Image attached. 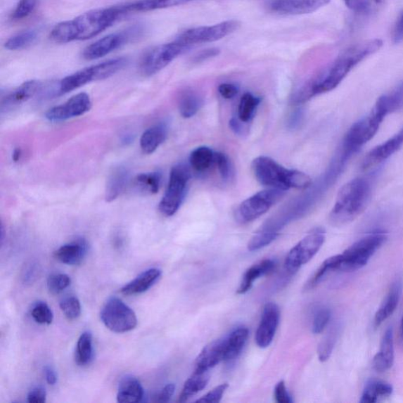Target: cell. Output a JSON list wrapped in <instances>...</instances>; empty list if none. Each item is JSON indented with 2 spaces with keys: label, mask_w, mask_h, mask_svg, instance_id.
<instances>
[{
  "label": "cell",
  "mask_w": 403,
  "mask_h": 403,
  "mask_svg": "<svg viewBox=\"0 0 403 403\" xmlns=\"http://www.w3.org/2000/svg\"><path fill=\"white\" fill-rule=\"evenodd\" d=\"M381 39H373L352 46L343 51L325 71L309 82L297 94L295 101L304 103L312 97L335 89L357 65L378 52L382 47Z\"/></svg>",
  "instance_id": "cell-1"
},
{
  "label": "cell",
  "mask_w": 403,
  "mask_h": 403,
  "mask_svg": "<svg viewBox=\"0 0 403 403\" xmlns=\"http://www.w3.org/2000/svg\"><path fill=\"white\" fill-rule=\"evenodd\" d=\"M127 15L124 4L90 11L56 25L51 32L50 39L56 44L85 41L101 34Z\"/></svg>",
  "instance_id": "cell-2"
},
{
  "label": "cell",
  "mask_w": 403,
  "mask_h": 403,
  "mask_svg": "<svg viewBox=\"0 0 403 403\" xmlns=\"http://www.w3.org/2000/svg\"><path fill=\"white\" fill-rule=\"evenodd\" d=\"M372 194V184L364 177L349 181L339 191L330 214V222L340 226L353 222L366 209Z\"/></svg>",
  "instance_id": "cell-3"
},
{
  "label": "cell",
  "mask_w": 403,
  "mask_h": 403,
  "mask_svg": "<svg viewBox=\"0 0 403 403\" xmlns=\"http://www.w3.org/2000/svg\"><path fill=\"white\" fill-rule=\"evenodd\" d=\"M257 181L263 186L286 191L290 188L307 189L312 186V180L299 170L286 169L273 158L260 156L252 165Z\"/></svg>",
  "instance_id": "cell-4"
},
{
  "label": "cell",
  "mask_w": 403,
  "mask_h": 403,
  "mask_svg": "<svg viewBox=\"0 0 403 403\" xmlns=\"http://www.w3.org/2000/svg\"><path fill=\"white\" fill-rule=\"evenodd\" d=\"M127 58H116L79 70L65 77L59 82L58 94L63 95L94 82L102 81L117 74L125 68Z\"/></svg>",
  "instance_id": "cell-5"
},
{
  "label": "cell",
  "mask_w": 403,
  "mask_h": 403,
  "mask_svg": "<svg viewBox=\"0 0 403 403\" xmlns=\"http://www.w3.org/2000/svg\"><path fill=\"white\" fill-rule=\"evenodd\" d=\"M387 240V235L376 232L362 238L341 254V262L338 271L352 272L365 267L376 250Z\"/></svg>",
  "instance_id": "cell-6"
},
{
  "label": "cell",
  "mask_w": 403,
  "mask_h": 403,
  "mask_svg": "<svg viewBox=\"0 0 403 403\" xmlns=\"http://www.w3.org/2000/svg\"><path fill=\"white\" fill-rule=\"evenodd\" d=\"M190 179V170L185 165L178 164L172 168L166 193L158 206L164 216H174L180 209L186 196Z\"/></svg>",
  "instance_id": "cell-7"
},
{
  "label": "cell",
  "mask_w": 403,
  "mask_h": 403,
  "mask_svg": "<svg viewBox=\"0 0 403 403\" xmlns=\"http://www.w3.org/2000/svg\"><path fill=\"white\" fill-rule=\"evenodd\" d=\"M286 191L268 188L260 191L241 203L236 210V219L241 224H247L259 219L279 203Z\"/></svg>",
  "instance_id": "cell-8"
},
{
  "label": "cell",
  "mask_w": 403,
  "mask_h": 403,
  "mask_svg": "<svg viewBox=\"0 0 403 403\" xmlns=\"http://www.w3.org/2000/svg\"><path fill=\"white\" fill-rule=\"evenodd\" d=\"M190 48L174 39L168 44H160L144 53L140 63V70L144 76L150 77L157 74L178 56Z\"/></svg>",
  "instance_id": "cell-9"
},
{
  "label": "cell",
  "mask_w": 403,
  "mask_h": 403,
  "mask_svg": "<svg viewBox=\"0 0 403 403\" xmlns=\"http://www.w3.org/2000/svg\"><path fill=\"white\" fill-rule=\"evenodd\" d=\"M385 116L375 108L371 113L352 125L343 139L342 148L353 155L378 133Z\"/></svg>",
  "instance_id": "cell-10"
},
{
  "label": "cell",
  "mask_w": 403,
  "mask_h": 403,
  "mask_svg": "<svg viewBox=\"0 0 403 403\" xmlns=\"http://www.w3.org/2000/svg\"><path fill=\"white\" fill-rule=\"evenodd\" d=\"M325 241L326 231L322 228H316L309 233L288 254L285 263L288 272L294 274L312 260Z\"/></svg>",
  "instance_id": "cell-11"
},
{
  "label": "cell",
  "mask_w": 403,
  "mask_h": 403,
  "mask_svg": "<svg viewBox=\"0 0 403 403\" xmlns=\"http://www.w3.org/2000/svg\"><path fill=\"white\" fill-rule=\"evenodd\" d=\"M101 319L105 327L116 333L130 332L137 326V318L134 310L116 297L105 303Z\"/></svg>",
  "instance_id": "cell-12"
},
{
  "label": "cell",
  "mask_w": 403,
  "mask_h": 403,
  "mask_svg": "<svg viewBox=\"0 0 403 403\" xmlns=\"http://www.w3.org/2000/svg\"><path fill=\"white\" fill-rule=\"evenodd\" d=\"M143 32L142 26L136 25L123 31L105 36L88 46L83 52V57L87 60H94L108 56L124 44L141 37Z\"/></svg>",
  "instance_id": "cell-13"
},
{
  "label": "cell",
  "mask_w": 403,
  "mask_h": 403,
  "mask_svg": "<svg viewBox=\"0 0 403 403\" xmlns=\"http://www.w3.org/2000/svg\"><path fill=\"white\" fill-rule=\"evenodd\" d=\"M240 24L235 20L209 26H200L185 30L176 37V41L188 48L196 44L212 43L233 34Z\"/></svg>",
  "instance_id": "cell-14"
},
{
  "label": "cell",
  "mask_w": 403,
  "mask_h": 403,
  "mask_svg": "<svg viewBox=\"0 0 403 403\" xmlns=\"http://www.w3.org/2000/svg\"><path fill=\"white\" fill-rule=\"evenodd\" d=\"M91 108V101L89 96L82 92L72 96L65 103L49 109L45 116L51 122H60L82 116L87 113Z\"/></svg>",
  "instance_id": "cell-15"
},
{
  "label": "cell",
  "mask_w": 403,
  "mask_h": 403,
  "mask_svg": "<svg viewBox=\"0 0 403 403\" xmlns=\"http://www.w3.org/2000/svg\"><path fill=\"white\" fill-rule=\"evenodd\" d=\"M280 321V309L276 304L268 302L263 308L259 327H257L255 342L261 348H266L272 343Z\"/></svg>",
  "instance_id": "cell-16"
},
{
  "label": "cell",
  "mask_w": 403,
  "mask_h": 403,
  "mask_svg": "<svg viewBox=\"0 0 403 403\" xmlns=\"http://www.w3.org/2000/svg\"><path fill=\"white\" fill-rule=\"evenodd\" d=\"M330 1L331 0H273L269 3V8L277 14L300 15L312 14L328 5Z\"/></svg>",
  "instance_id": "cell-17"
},
{
  "label": "cell",
  "mask_w": 403,
  "mask_h": 403,
  "mask_svg": "<svg viewBox=\"0 0 403 403\" xmlns=\"http://www.w3.org/2000/svg\"><path fill=\"white\" fill-rule=\"evenodd\" d=\"M403 145V128L387 141L370 151L362 162V169H368L388 160Z\"/></svg>",
  "instance_id": "cell-18"
},
{
  "label": "cell",
  "mask_w": 403,
  "mask_h": 403,
  "mask_svg": "<svg viewBox=\"0 0 403 403\" xmlns=\"http://www.w3.org/2000/svg\"><path fill=\"white\" fill-rule=\"evenodd\" d=\"M224 356H226L224 338L210 343L197 357L195 371L208 372L210 369L224 361Z\"/></svg>",
  "instance_id": "cell-19"
},
{
  "label": "cell",
  "mask_w": 403,
  "mask_h": 403,
  "mask_svg": "<svg viewBox=\"0 0 403 403\" xmlns=\"http://www.w3.org/2000/svg\"><path fill=\"white\" fill-rule=\"evenodd\" d=\"M89 245L83 238L72 241L59 248L55 252L56 259L67 265H79L88 253Z\"/></svg>",
  "instance_id": "cell-20"
},
{
  "label": "cell",
  "mask_w": 403,
  "mask_h": 403,
  "mask_svg": "<svg viewBox=\"0 0 403 403\" xmlns=\"http://www.w3.org/2000/svg\"><path fill=\"white\" fill-rule=\"evenodd\" d=\"M394 337L393 330L389 328L383 336L380 352L376 354L373 366L376 371H387L394 364Z\"/></svg>",
  "instance_id": "cell-21"
},
{
  "label": "cell",
  "mask_w": 403,
  "mask_h": 403,
  "mask_svg": "<svg viewBox=\"0 0 403 403\" xmlns=\"http://www.w3.org/2000/svg\"><path fill=\"white\" fill-rule=\"evenodd\" d=\"M162 276L160 269L152 268L144 271L136 279L128 283L121 289V293L124 295H136L147 292L152 286H154Z\"/></svg>",
  "instance_id": "cell-22"
},
{
  "label": "cell",
  "mask_w": 403,
  "mask_h": 403,
  "mask_svg": "<svg viewBox=\"0 0 403 403\" xmlns=\"http://www.w3.org/2000/svg\"><path fill=\"white\" fill-rule=\"evenodd\" d=\"M41 88V84L37 81H29L20 85L11 91L2 101V109L17 107L34 97Z\"/></svg>",
  "instance_id": "cell-23"
},
{
  "label": "cell",
  "mask_w": 403,
  "mask_h": 403,
  "mask_svg": "<svg viewBox=\"0 0 403 403\" xmlns=\"http://www.w3.org/2000/svg\"><path fill=\"white\" fill-rule=\"evenodd\" d=\"M144 396L143 388L135 376H127L121 380L118 387L117 400L121 403L141 402Z\"/></svg>",
  "instance_id": "cell-24"
},
{
  "label": "cell",
  "mask_w": 403,
  "mask_h": 403,
  "mask_svg": "<svg viewBox=\"0 0 403 403\" xmlns=\"http://www.w3.org/2000/svg\"><path fill=\"white\" fill-rule=\"evenodd\" d=\"M129 180V171L127 167H118L110 174L105 186V199L112 202L127 188Z\"/></svg>",
  "instance_id": "cell-25"
},
{
  "label": "cell",
  "mask_w": 403,
  "mask_h": 403,
  "mask_svg": "<svg viewBox=\"0 0 403 403\" xmlns=\"http://www.w3.org/2000/svg\"><path fill=\"white\" fill-rule=\"evenodd\" d=\"M168 128L166 124H158L144 132L141 138V148L144 154L151 155L166 141Z\"/></svg>",
  "instance_id": "cell-26"
},
{
  "label": "cell",
  "mask_w": 403,
  "mask_h": 403,
  "mask_svg": "<svg viewBox=\"0 0 403 403\" xmlns=\"http://www.w3.org/2000/svg\"><path fill=\"white\" fill-rule=\"evenodd\" d=\"M276 267V263L272 260H264L260 261L246 271L243 276L237 294L243 295L252 288L255 281L260 276L271 272Z\"/></svg>",
  "instance_id": "cell-27"
},
{
  "label": "cell",
  "mask_w": 403,
  "mask_h": 403,
  "mask_svg": "<svg viewBox=\"0 0 403 403\" xmlns=\"http://www.w3.org/2000/svg\"><path fill=\"white\" fill-rule=\"evenodd\" d=\"M196 0H136V1L124 4L127 14L135 12H148L165 8H173Z\"/></svg>",
  "instance_id": "cell-28"
},
{
  "label": "cell",
  "mask_w": 403,
  "mask_h": 403,
  "mask_svg": "<svg viewBox=\"0 0 403 403\" xmlns=\"http://www.w3.org/2000/svg\"><path fill=\"white\" fill-rule=\"evenodd\" d=\"M402 290V283L400 281H396L385 299L384 303L378 310L375 315V325L379 326L383 322L386 321L390 316H391L398 307L399 302L401 298Z\"/></svg>",
  "instance_id": "cell-29"
},
{
  "label": "cell",
  "mask_w": 403,
  "mask_h": 403,
  "mask_svg": "<svg viewBox=\"0 0 403 403\" xmlns=\"http://www.w3.org/2000/svg\"><path fill=\"white\" fill-rule=\"evenodd\" d=\"M248 329L244 326L237 327L224 338L226 356L224 361L230 362L240 355L248 338Z\"/></svg>",
  "instance_id": "cell-30"
},
{
  "label": "cell",
  "mask_w": 403,
  "mask_h": 403,
  "mask_svg": "<svg viewBox=\"0 0 403 403\" xmlns=\"http://www.w3.org/2000/svg\"><path fill=\"white\" fill-rule=\"evenodd\" d=\"M374 108L385 116L403 108V81L391 92L380 96Z\"/></svg>",
  "instance_id": "cell-31"
},
{
  "label": "cell",
  "mask_w": 403,
  "mask_h": 403,
  "mask_svg": "<svg viewBox=\"0 0 403 403\" xmlns=\"http://www.w3.org/2000/svg\"><path fill=\"white\" fill-rule=\"evenodd\" d=\"M209 379L208 372L195 371L185 382L178 402H187L193 396L201 392L207 385Z\"/></svg>",
  "instance_id": "cell-32"
},
{
  "label": "cell",
  "mask_w": 403,
  "mask_h": 403,
  "mask_svg": "<svg viewBox=\"0 0 403 403\" xmlns=\"http://www.w3.org/2000/svg\"><path fill=\"white\" fill-rule=\"evenodd\" d=\"M393 392L391 385L380 380H371L368 383L362 395L361 403H374L380 398L388 397Z\"/></svg>",
  "instance_id": "cell-33"
},
{
  "label": "cell",
  "mask_w": 403,
  "mask_h": 403,
  "mask_svg": "<svg viewBox=\"0 0 403 403\" xmlns=\"http://www.w3.org/2000/svg\"><path fill=\"white\" fill-rule=\"evenodd\" d=\"M203 103V98L199 94H197L196 91L187 90L182 92L178 108L183 117L190 118L196 115Z\"/></svg>",
  "instance_id": "cell-34"
},
{
  "label": "cell",
  "mask_w": 403,
  "mask_h": 403,
  "mask_svg": "<svg viewBox=\"0 0 403 403\" xmlns=\"http://www.w3.org/2000/svg\"><path fill=\"white\" fill-rule=\"evenodd\" d=\"M94 351L92 345V335L90 332L83 333L78 339L75 352V361L78 366H88L94 359Z\"/></svg>",
  "instance_id": "cell-35"
},
{
  "label": "cell",
  "mask_w": 403,
  "mask_h": 403,
  "mask_svg": "<svg viewBox=\"0 0 403 403\" xmlns=\"http://www.w3.org/2000/svg\"><path fill=\"white\" fill-rule=\"evenodd\" d=\"M191 167L197 172L207 170L215 162V153L208 147H199L191 152L189 158Z\"/></svg>",
  "instance_id": "cell-36"
},
{
  "label": "cell",
  "mask_w": 403,
  "mask_h": 403,
  "mask_svg": "<svg viewBox=\"0 0 403 403\" xmlns=\"http://www.w3.org/2000/svg\"><path fill=\"white\" fill-rule=\"evenodd\" d=\"M37 30H26L9 38L4 46L6 49L10 51L23 50L34 44L37 41Z\"/></svg>",
  "instance_id": "cell-37"
},
{
  "label": "cell",
  "mask_w": 403,
  "mask_h": 403,
  "mask_svg": "<svg viewBox=\"0 0 403 403\" xmlns=\"http://www.w3.org/2000/svg\"><path fill=\"white\" fill-rule=\"evenodd\" d=\"M162 183V174L160 172H151L138 175L135 179L136 186L149 194H156L160 191Z\"/></svg>",
  "instance_id": "cell-38"
},
{
  "label": "cell",
  "mask_w": 403,
  "mask_h": 403,
  "mask_svg": "<svg viewBox=\"0 0 403 403\" xmlns=\"http://www.w3.org/2000/svg\"><path fill=\"white\" fill-rule=\"evenodd\" d=\"M260 103L261 98L260 97L255 96L249 92L244 94L241 98L239 108H238V117H239L240 120L243 123L252 120Z\"/></svg>",
  "instance_id": "cell-39"
},
{
  "label": "cell",
  "mask_w": 403,
  "mask_h": 403,
  "mask_svg": "<svg viewBox=\"0 0 403 403\" xmlns=\"http://www.w3.org/2000/svg\"><path fill=\"white\" fill-rule=\"evenodd\" d=\"M338 335V328L333 327L321 341L319 347V358L321 362H326L331 356Z\"/></svg>",
  "instance_id": "cell-40"
},
{
  "label": "cell",
  "mask_w": 403,
  "mask_h": 403,
  "mask_svg": "<svg viewBox=\"0 0 403 403\" xmlns=\"http://www.w3.org/2000/svg\"><path fill=\"white\" fill-rule=\"evenodd\" d=\"M31 315L32 319L41 325H51L54 319L52 310L47 303L44 302H38L32 307Z\"/></svg>",
  "instance_id": "cell-41"
},
{
  "label": "cell",
  "mask_w": 403,
  "mask_h": 403,
  "mask_svg": "<svg viewBox=\"0 0 403 403\" xmlns=\"http://www.w3.org/2000/svg\"><path fill=\"white\" fill-rule=\"evenodd\" d=\"M63 313L69 320H75L81 315V302L76 296H68L60 302Z\"/></svg>",
  "instance_id": "cell-42"
},
{
  "label": "cell",
  "mask_w": 403,
  "mask_h": 403,
  "mask_svg": "<svg viewBox=\"0 0 403 403\" xmlns=\"http://www.w3.org/2000/svg\"><path fill=\"white\" fill-rule=\"evenodd\" d=\"M71 283L70 276L65 274H52L49 277L47 286L49 292L53 295H58L68 288Z\"/></svg>",
  "instance_id": "cell-43"
},
{
  "label": "cell",
  "mask_w": 403,
  "mask_h": 403,
  "mask_svg": "<svg viewBox=\"0 0 403 403\" xmlns=\"http://www.w3.org/2000/svg\"><path fill=\"white\" fill-rule=\"evenodd\" d=\"M38 0H19L16 8L13 11L11 18L18 21L30 16L37 8Z\"/></svg>",
  "instance_id": "cell-44"
},
{
  "label": "cell",
  "mask_w": 403,
  "mask_h": 403,
  "mask_svg": "<svg viewBox=\"0 0 403 403\" xmlns=\"http://www.w3.org/2000/svg\"><path fill=\"white\" fill-rule=\"evenodd\" d=\"M331 319V312L326 307L316 310L314 316L312 331L314 334H319L325 330Z\"/></svg>",
  "instance_id": "cell-45"
},
{
  "label": "cell",
  "mask_w": 403,
  "mask_h": 403,
  "mask_svg": "<svg viewBox=\"0 0 403 403\" xmlns=\"http://www.w3.org/2000/svg\"><path fill=\"white\" fill-rule=\"evenodd\" d=\"M215 163L217 169H219L222 179L229 180L232 176V167H231V162L228 156L222 153V152L215 153Z\"/></svg>",
  "instance_id": "cell-46"
},
{
  "label": "cell",
  "mask_w": 403,
  "mask_h": 403,
  "mask_svg": "<svg viewBox=\"0 0 403 403\" xmlns=\"http://www.w3.org/2000/svg\"><path fill=\"white\" fill-rule=\"evenodd\" d=\"M228 384H222L219 386L211 390L207 395H205L203 397L198 399V402H219L222 398L224 392H226L228 388Z\"/></svg>",
  "instance_id": "cell-47"
},
{
  "label": "cell",
  "mask_w": 403,
  "mask_h": 403,
  "mask_svg": "<svg viewBox=\"0 0 403 403\" xmlns=\"http://www.w3.org/2000/svg\"><path fill=\"white\" fill-rule=\"evenodd\" d=\"M274 397L276 402L279 403H290L293 402L287 391L285 382L280 381L275 387Z\"/></svg>",
  "instance_id": "cell-48"
},
{
  "label": "cell",
  "mask_w": 403,
  "mask_h": 403,
  "mask_svg": "<svg viewBox=\"0 0 403 403\" xmlns=\"http://www.w3.org/2000/svg\"><path fill=\"white\" fill-rule=\"evenodd\" d=\"M175 392V385L174 384H169L165 386L160 393H158L153 401L155 402H167L174 395Z\"/></svg>",
  "instance_id": "cell-49"
},
{
  "label": "cell",
  "mask_w": 403,
  "mask_h": 403,
  "mask_svg": "<svg viewBox=\"0 0 403 403\" xmlns=\"http://www.w3.org/2000/svg\"><path fill=\"white\" fill-rule=\"evenodd\" d=\"M219 91L223 98L229 100L237 95L239 89L234 84L224 83L219 85Z\"/></svg>",
  "instance_id": "cell-50"
},
{
  "label": "cell",
  "mask_w": 403,
  "mask_h": 403,
  "mask_svg": "<svg viewBox=\"0 0 403 403\" xmlns=\"http://www.w3.org/2000/svg\"><path fill=\"white\" fill-rule=\"evenodd\" d=\"M47 393L43 388H36L32 389L28 395V402L30 403H43L46 402Z\"/></svg>",
  "instance_id": "cell-51"
},
{
  "label": "cell",
  "mask_w": 403,
  "mask_h": 403,
  "mask_svg": "<svg viewBox=\"0 0 403 403\" xmlns=\"http://www.w3.org/2000/svg\"><path fill=\"white\" fill-rule=\"evenodd\" d=\"M345 2L349 9L355 12H366L369 9L368 0H345Z\"/></svg>",
  "instance_id": "cell-52"
},
{
  "label": "cell",
  "mask_w": 403,
  "mask_h": 403,
  "mask_svg": "<svg viewBox=\"0 0 403 403\" xmlns=\"http://www.w3.org/2000/svg\"><path fill=\"white\" fill-rule=\"evenodd\" d=\"M220 50L219 49H209L203 50L194 57V62L200 63L204 60H207L210 58H214L219 55Z\"/></svg>",
  "instance_id": "cell-53"
},
{
  "label": "cell",
  "mask_w": 403,
  "mask_h": 403,
  "mask_svg": "<svg viewBox=\"0 0 403 403\" xmlns=\"http://www.w3.org/2000/svg\"><path fill=\"white\" fill-rule=\"evenodd\" d=\"M403 41V12L396 23L394 32H393V42L398 44Z\"/></svg>",
  "instance_id": "cell-54"
},
{
  "label": "cell",
  "mask_w": 403,
  "mask_h": 403,
  "mask_svg": "<svg viewBox=\"0 0 403 403\" xmlns=\"http://www.w3.org/2000/svg\"><path fill=\"white\" fill-rule=\"evenodd\" d=\"M46 380L50 385H55L57 383V374L51 367H46L44 369Z\"/></svg>",
  "instance_id": "cell-55"
},
{
  "label": "cell",
  "mask_w": 403,
  "mask_h": 403,
  "mask_svg": "<svg viewBox=\"0 0 403 403\" xmlns=\"http://www.w3.org/2000/svg\"><path fill=\"white\" fill-rule=\"evenodd\" d=\"M242 122H240L239 121L236 120V119L233 118L232 120L229 122V125L231 129H232V130L234 131L236 134H243L244 129L241 124Z\"/></svg>",
  "instance_id": "cell-56"
},
{
  "label": "cell",
  "mask_w": 403,
  "mask_h": 403,
  "mask_svg": "<svg viewBox=\"0 0 403 403\" xmlns=\"http://www.w3.org/2000/svg\"><path fill=\"white\" fill-rule=\"evenodd\" d=\"M23 155V151L21 149L17 148L13 152V160L18 162L21 160Z\"/></svg>",
  "instance_id": "cell-57"
},
{
  "label": "cell",
  "mask_w": 403,
  "mask_h": 403,
  "mask_svg": "<svg viewBox=\"0 0 403 403\" xmlns=\"http://www.w3.org/2000/svg\"><path fill=\"white\" fill-rule=\"evenodd\" d=\"M401 335H402V338L403 339V316L401 322Z\"/></svg>",
  "instance_id": "cell-58"
}]
</instances>
